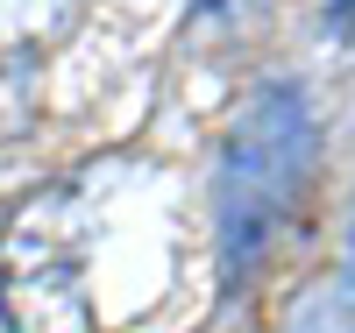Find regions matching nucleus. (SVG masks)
Here are the masks:
<instances>
[{"label": "nucleus", "instance_id": "nucleus-4", "mask_svg": "<svg viewBox=\"0 0 355 333\" xmlns=\"http://www.w3.org/2000/svg\"><path fill=\"white\" fill-rule=\"evenodd\" d=\"M348 305H355V255H348Z\"/></svg>", "mask_w": 355, "mask_h": 333}, {"label": "nucleus", "instance_id": "nucleus-2", "mask_svg": "<svg viewBox=\"0 0 355 333\" xmlns=\"http://www.w3.org/2000/svg\"><path fill=\"white\" fill-rule=\"evenodd\" d=\"M0 312L15 333H85V291L71 284V269H36L0 284Z\"/></svg>", "mask_w": 355, "mask_h": 333}, {"label": "nucleus", "instance_id": "nucleus-3", "mask_svg": "<svg viewBox=\"0 0 355 333\" xmlns=\"http://www.w3.org/2000/svg\"><path fill=\"white\" fill-rule=\"evenodd\" d=\"M78 8H85V0H0V71L43 57L78 21Z\"/></svg>", "mask_w": 355, "mask_h": 333}, {"label": "nucleus", "instance_id": "nucleus-1", "mask_svg": "<svg viewBox=\"0 0 355 333\" xmlns=\"http://www.w3.org/2000/svg\"><path fill=\"white\" fill-rule=\"evenodd\" d=\"M306 170H313V128L299 114V93H263L242 120V135H234L227 177H220V234H227L234 269H249L270 249V234L291 213Z\"/></svg>", "mask_w": 355, "mask_h": 333}]
</instances>
